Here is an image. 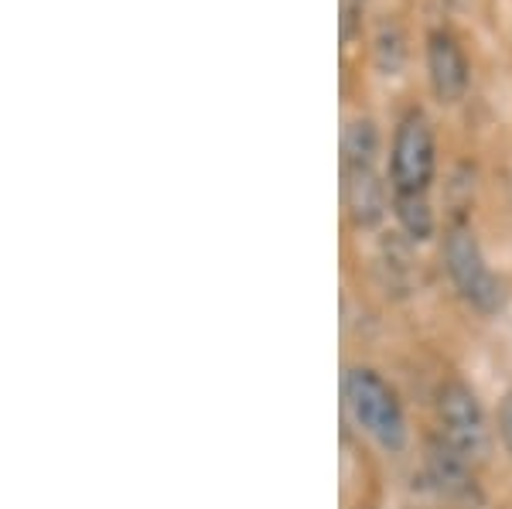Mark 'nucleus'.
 <instances>
[{
  "label": "nucleus",
  "instance_id": "nucleus-1",
  "mask_svg": "<svg viewBox=\"0 0 512 509\" xmlns=\"http://www.w3.org/2000/svg\"><path fill=\"white\" fill-rule=\"evenodd\" d=\"M342 390L352 421L386 451H403V445H407V421H403V407L390 390V383L373 369L355 366L345 373Z\"/></svg>",
  "mask_w": 512,
  "mask_h": 509
},
{
  "label": "nucleus",
  "instance_id": "nucleus-2",
  "mask_svg": "<svg viewBox=\"0 0 512 509\" xmlns=\"http://www.w3.org/2000/svg\"><path fill=\"white\" fill-rule=\"evenodd\" d=\"M444 260H448V274L454 287H458L468 305H475L482 315H492V311L502 308V287L492 277L489 264H485L472 229L468 226L451 229L448 240H444Z\"/></svg>",
  "mask_w": 512,
  "mask_h": 509
},
{
  "label": "nucleus",
  "instance_id": "nucleus-3",
  "mask_svg": "<svg viewBox=\"0 0 512 509\" xmlns=\"http://www.w3.org/2000/svg\"><path fill=\"white\" fill-rule=\"evenodd\" d=\"M434 130L424 113H407L396 127L393 154H390V178L396 192L420 195L434 178Z\"/></svg>",
  "mask_w": 512,
  "mask_h": 509
},
{
  "label": "nucleus",
  "instance_id": "nucleus-4",
  "mask_svg": "<svg viewBox=\"0 0 512 509\" xmlns=\"http://www.w3.org/2000/svg\"><path fill=\"white\" fill-rule=\"evenodd\" d=\"M437 414H441L444 441L468 462L489 455V421L478 397L465 383H448L437 397Z\"/></svg>",
  "mask_w": 512,
  "mask_h": 509
},
{
  "label": "nucleus",
  "instance_id": "nucleus-5",
  "mask_svg": "<svg viewBox=\"0 0 512 509\" xmlns=\"http://www.w3.org/2000/svg\"><path fill=\"white\" fill-rule=\"evenodd\" d=\"M427 79L441 103H458L468 89V59L451 31H431L427 38Z\"/></svg>",
  "mask_w": 512,
  "mask_h": 509
},
{
  "label": "nucleus",
  "instance_id": "nucleus-6",
  "mask_svg": "<svg viewBox=\"0 0 512 509\" xmlns=\"http://www.w3.org/2000/svg\"><path fill=\"white\" fill-rule=\"evenodd\" d=\"M345 212L352 226L373 229L386 216V188L373 171V164H345V185H342Z\"/></svg>",
  "mask_w": 512,
  "mask_h": 509
},
{
  "label": "nucleus",
  "instance_id": "nucleus-7",
  "mask_svg": "<svg viewBox=\"0 0 512 509\" xmlns=\"http://www.w3.org/2000/svg\"><path fill=\"white\" fill-rule=\"evenodd\" d=\"M427 472H431L434 486L444 496L454 499H468L475 492V479L468 472V458H461L448 441H431L427 448Z\"/></svg>",
  "mask_w": 512,
  "mask_h": 509
},
{
  "label": "nucleus",
  "instance_id": "nucleus-8",
  "mask_svg": "<svg viewBox=\"0 0 512 509\" xmlns=\"http://www.w3.org/2000/svg\"><path fill=\"white\" fill-rule=\"evenodd\" d=\"M373 62L383 76H396L407 62V35H403L400 21L383 18L376 24V35H373Z\"/></svg>",
  "mask_w": 512,
  "mask_h": 509
},
{
  "label": "nucleus",
  "instance_id": "nucleus-9",
  "mask_svg": "<svg viewBox=\"0 0 512 509\" xmlns=\"http://www.w3.org/2000/svg\"><path fill=\"white\" fill-rule=\"evenodd\" d=\"M393 205H396V219H400L403 233H407L410 240H414V243L431 240V233H434V212H431V205H427L424 192H420V195L396 192Z\"/></svg>",
  "mask_w": 512,
  "mask_h": 509
},
{
  "label": "nucleus",
  "instance_id": "nucleus-10",
  "mask_svg": "<svg viewBox=\"0 0 512 509\" xmlns=\"http://www.w3.org/2000/svg\"><path fill=\"white\" fill-rule=\"evenodd\" d=\"M379 151V130L373 120L366 117H355L349 120L342 134V154H345V164H373Z\"/></svg>",
  "mask_w": 512,
  "mask_h": 509
},
{
  "label": "nucleus",
  "instance_id": "nucleus-11",
  "mask_svg": "<svg viewBox=\"0 0 512 509\" xmlns=\"http://www.w3.org/2000/svg\"><path fill=\"white\" fill-rule=\"evenodd\" d=\"M362 7H366V0H342V35H345V38L352 35L355 18L362 14Z\"/></svg>",
  "mask_w": 512,
  "mask_h": 509
},
{
  "label": "nucleus",
  "instance_id": "nucleus-12",
  "mask_svg": "<svg viewBox=\"0 0 512 509\" xmlns=\"http://www.w3.org/2000/svg\"><path fill=\"white\" fill-rule=\"evenodd\" d=\"M499 434H502V441H506V448H509V455H512V393L506 400H502V410H499Z\"/></svg>",
  "mask_w": 512,
  "mask_h": 509
}]
</instances>
